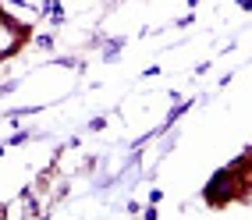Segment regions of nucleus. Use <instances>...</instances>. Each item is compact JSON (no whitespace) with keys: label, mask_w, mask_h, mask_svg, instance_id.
<instances>
[{"label":"nucleus","mask_w":252,"mask_h":220,"mask_svg":"<svg viewBox=\"0 0 252 220\" xmlns=\"http://www.w3.org/2000/svg\"><path fill=\"white\" fill-rule=\"evenodd\" d=\"M238 4H242V7H252V0H238Z\"/></svg>","instance_id":"3"},{"label":"nucleus","mask_w":252,"mask_h":220,"mask_svg":"<svg viewBox=\"0 0 252 220\" xmlns=\"http://www.w3.org/2000/svg\"><path fill=\"white\" fill-rule=\"evenodd\" d=\"M0 18H4V14H0Z\"/></svg>","instance_id":"4"},{"label":"nucleus","mask_w":252,"mask_h":220,"mask_svg":"<svg viewBox=\"0 0 252 220\" xmlns=\"http://www.w3.org/2000/svg\"><path fill=\"white\" fill-rule=\"evenodd\" d=\"M234 192H238V185H234V174H220L210 189H206V199L213 202V206H224V202L234 199Z\"/></svg>","instance_id":"1"},{"label":"nucleus","mask_w":252,"mask_h":220,"mask_svg":"<svg viewBox=\"0 0 252 220\" xmlns=\"http://www.w3.org/2000/svg\"><path fill=\"white\" fill-rule=\"evenodd\" d=\"M18 32H22L18 25H11L7 18H0V61H4L14 46H18Z\"/></svg>","instance_id":"2"}]
</instances>
